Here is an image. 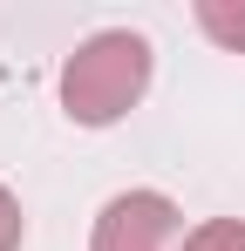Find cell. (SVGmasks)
Masks as SVG:
<instances>
[{
  "mask_svg": "<svg viewBox=\"0 0 245 251\" xmlns=\"http://www.w3.org/2000/svg\"><path fill=\"white\" fill-rule=\"evenodd\" d=\"M184 210L170 204L163 190H116L109 204L95 210L89 251H184Z\"/></svg>",
  "mask_w": 245,
  "mask_h": 251,
  "instance_id": "7a4b0ae2",
  "label": "cell"
},
{
  "mask_svg": "<svg viewBox=\"0 0 245 251\" xmlns=\"http://www.w3.org/2000/svg\"><path fill=\"white\" fill-rule=\"evenodd\" d=\"M150 88V41L136 27H102L61 61V109L82 129L122 123Z\"/></svg>",
  "mask_w": 245,
  "mask_h": 251,
  "instance_id": "6da1fadb",
  "label": "cell"
},
{
  "mask_svg": "<svg viewBox=\"0 0 245 251\" xmlns=\"http://www.w3.org/2000/svg\"><path fill=\"white\" fill-rule=\"evenodd\" d=\"M198 27H204L218 48L245 54V0H198Z\"/></svg>",
  "mask_w": 245,
  "mask_h": 251,
  "instance_id": "3957f363",
  "label": "cell"
},
{
  "mask_svg": "<svg viewBox=\"0 0 245 251\" xmlns=\"http://www.w3.org/2000/svg\"><path fill=\"white\" fill-rule=\"evenodd\" d=\"M184 251H245V217H204V224H191Z\"/></svg>",
  "mask_w": 245,
  "mask_h": 251,
  "instance_id": "277c9868",
  "label": "cell"
},
{
  "mask_svg": "<svg viewBox=\"0 0 245 251\" xmlns=\"http://www.w3.org/2000/svg\"><path fill=\"white\" fill-rule=\"evenodd\" d=\"M21 238H28V210H21V197L0 183V251H21Z\"/></svg>",
  "mask_w": 245,
  "mask_h": 251,
  "instance_id": "5b68a950",
  "label": "cell"
}]
</instances>
